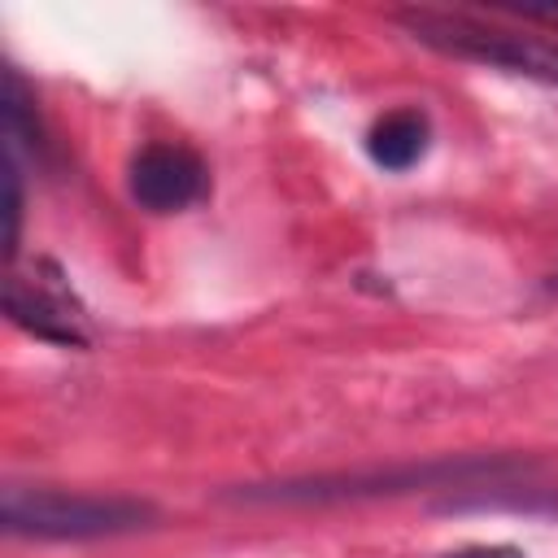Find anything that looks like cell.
Returning <instances> with one entry per match:
<instances>
[{"label": "cell", "instance_id": "cell-1", "mask_svg": "<svg viewBox=\"0 0 558 558\" xmlns=\"http://www.w3.org/2000/svg\"><path fill=\"white\" fill-rule=\"evenodd\" d=\"M148 519L153 506L135 497H92V493H57V488L4 493V527L39 541H96V536L135 532Z\"/></svg>", "mask_w": 558, "mask_h": 558}, {"label": "cell", "instance_id": "cell-2", "mask_svg": "<svg viewBox=\"0 0 558 558\" xmlns=\"http://www.w3.org/2000/svg\"><path fill=\"white\" fill-rule=\"evenodd\" d=\"M405 26L414 31V39H423V44H432L440 52L558 83V48L541 44L532 35L493 31V26H480V22H466V17H440V13H410Z\"/></svg>", "mask_w": 558, "mask_h": 558}, {"label": "cell", "instance_id": "cell-3", "mask_svg": "<svg viewBox=\"0 0 558 558\" xmlns=\"http://www.w3.org/2000/svg\"><path fill=\"white\" fill-rule=\"evenodd\" d=\"M4 310L17 327L35 331L39 340L65 344V349H83L87 344V327H83V310L74 301V292L65 288L61 270L48 262H35L31 275L9 270L4 283Z\"/></svg>", "mask_w": 558, "mask_h": 558}, {"label": "cell", "instance_id": "cell-4", "mask_svg": "<svg viewBox=\"0 0 558 558\" xmlns=\"http://www.w3.org/2000/svg\"><path fill=\"white\" fill-rule=\"evenodd\" d=\"M126 187L131 196L153 209V214H174V209H187L205 196L209 187V170L205 161L183 148V144H148L131 157V170H126Z\"/></svg>", "mask_w": 558, "mask_h": 558}, {"label": "cell", "instance_id": "cell-5", "mask_svg": "<svg viewBox=\"0 0 558 558\" xmlns=\"http://www.w3.org/2000/svg\"><path fill=\"white\" fill-rule=\"evenodd\" d=\"M427 135H432V126H427V118L418 109H392V113H384L371 126L366 153H371L375 166L401 174V170H410L427 153Z\"/></svg>", "mask_w": 558, "mask_h": 558}, {"label": "cell", "instance_id": "cell-6", "mask_svg": "<svg viewBox=\"0 0 558 558\" xmlns=\"http://www.w3.org/2000/svg\"><path fill=\"white\" fill-rule=\"evenodd\" d=\"M17 222H22V183H17L13 157H4V253L9 262L17 253Z\"/></svg>", "mask_w": 558, "mask_h": 558}, {"label": "cell", "instance_id": "cell-7", "mask_svg": "<svg viewBox=\"0 0 558 558\" xmlns=\"http://www.w3.org/2000/svg\"><path fill=\"white\" fill-rule=\"evenodd\" d=\"M445 558H527V554L514 549V545H466V549L445 554Z\"/></svg>", "mask_w": 558, "mask_h": 558}]
</instances>
